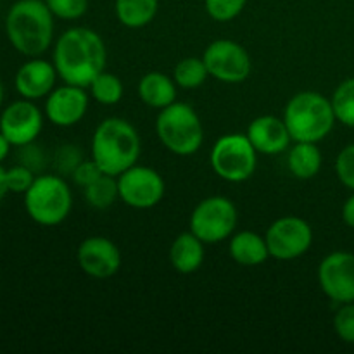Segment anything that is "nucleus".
I'll list each match as a JSON object with an SVG mask.
<instances>
[{
    "mask_svg": "<svg viewBox=\"0 0 354 354\" xmlns=\"http://www.w3.org/2000/svg\"><path fill=\"white\" fill-rule=\"evenodd\" d=\"M24 209L40 227H57L71 214V189L61 175H38L24 194Z\"/></svg>",
    "mask_w": 354,
    "mask_h": 354,
    "instance_id": "6",
    "label": "nucleus"
},
{
    "mask_svg": "<svg viewBox=\"0 0 354 354\" xmlns=\"http://www.w3.org/2000/svg\"><path fill=\"white\" fill-rule=\"evenodd\" d=\"M9 194V189H7V180H6V169L0 165V203L3 201V197Z\"/></svg>",
    "mask_w": 354,
    "mask_h": 354,
    "instance_id": "36",
    "label": "nucleus"
},
{
    "mask_svg": "<svg viewBox=\"0 0 354 354\" xmlns=\"http://www.w3.org/2000/svg\"><path fill=\"white\" fill-rule=\"evenodd\" d=\"M245 135L251 140L256 152L263 156H277L287 152L290 142H292L283 118H277L273 114H263V116L254 118L249 123Z\"/></svg>",
    "mask_w": 354,
    "mask_h": 354,
    "instance_id": "17",
    "label": "nucleus"
},
{
    "mask_svg": "<svg viewBox=\"0 0 354 354\" xmlns=\"http://www.w3.org/2000/svg\"><path fill=\"white\" fill-rule=\"evenodd\" d=\"M258 152L245 133H227L218 138L209 152L213 171L228 183L248 182L258 168Z\"/></svg>",
    "mask_w": 354,
    "mask_h": 354,
    "instance_id": "7",
    "label": "nucleus"
},
{
    "mask_svg": "<svg viewBox=\"0 0 354 354\" xmlns=\"http://www.w3.org/2000/svg\"><path fill=\"white\" fill-rule=\"evenodd\" d=\"M324 156L313 142H294L287 149V168L297 180H311L320 173Z\"/></svg>",
    "mask_w": 354,
    "mask_h": 354,
    "instance_id": "21",
    "label": "nucleus"
},
{
    "mask_svg": "<svg viewBox=\"0 0 354 354\" xmlns=\"http://www.w3.org/2000/svg\"><path fill=\"white\" fill-rule=\"evenodd\" d=\"M59 75L55 71L54 62H48L40 57H30L17 69L14 76V86L21 99L38 100L45 99L55 88Z\"/></svg>",
    "mask_w": 354,
    "mask_h": 354,
    "instance_id": "16",
    "label": "nucleus"
},
{
    "mask_svg": "<svg viewBox=\"0 0 354 354\" xmlns=\"http://www.w3.org/2000/svg\"><path fill=\"white\" fill-rule=\"evenodd\" d=\"M335 173L341 183L354 192V144L346 145L335 159Z\"/></svg>",
    "mask_w": 354,
    "mask_h": 354,
    "instance_id": "31",
    "label": "nucleus"
},
{
    "mask_svg": "<svg viewBox=\"0 0 354 354\" xmlns=\"http://www.w3.org/2000/svg\"><path fill=\"white\" fill-rule=\"evenodd\" d=\"M239 213L234 201L225 196H211L192 209L189 230L204 244H218L234 235Z\"/></svg>",
    "mask_w": 354,
    "mask_h": 354,
    "instance_id": "8",
    "label": "nucleus"
},
{
    "mask_svg": "<svg viewBox=\"0 0 354 354\" xmlns=\"http://www.w3.org/2000/svg\"><path fill=\"white\" fill-rule=\"evenodd\" d=\"M282 118L292 142H313V144H318L328 137L337 121L330 99L313 90H304L290 97Z\"/></svg>",
    "mask_w": 354,
    "mask_h": 354,
    "instance_id": "4",
    "label": "nucleus"
},
{
    "mask_svg": "<svg viewBox=\"0 0 354 354\" xmlns=\"http://www.w3.org/2000/svg\"><path fill=\"white\" fill-rule=\"evenodd\" d=\"M82 154H80L78 149L75 145H62L61 149H57L55 152V159L54 165L55 169H57V175L64 176V175H73V171L76 169V166L82 162Z\"/></svg>",
    "mask_w": 354,
    "mask_h": 354,
    "instance_id": "32",
    "label": "nucleus"
},
{
    "mask_svg": "<svg viewBox=\"0 0 354 354\" xmlns=\"http://www.w3.org/2000/svg\"><path fill=\"white\" fill-rule=\"evenodd\" d=\"M9 44L26 57H40L54 41V14L45 0H17L6 16Z\"/></svg>",
    "mask_w": 354,
    "mask_h": 354,
    "instance_id": "2",
    "label": "nucleus"
},
{
    "mask_svg": "<svg viewBox=\"0 0 354 354\" xmlns=\"http://www.w3.org/2000/svg\"><path fill=\"white\" fill-rule=\"evenodd\" d=\"M85 192V201L93 209H107L120 199L118 192V180L116 176L100 175L95 182L90 183L88 187L83 189Z\"/></svg>",
    "mask_w": 354,
    "mask_h": 354,
    "instance_id": "24",
    "label": "nucleus"
},
{
    "mask_svg": "<svg viewBox=\"0 0 354 354\" xmlns=\"http://www.w3.org/2000/svg\"><path fill=\"white\" fill-rule=\"evenodd\" d=\"M248 0H204V7L211 19L218 23L234 21L244 10Z\"/></svg>",
    "mask_w": 354,
    "mask_h": 354,
    "instance_id": "27",
    "label": "nucleus"
},
{
    "mask_svg": "<svg viewBox=\"0 0 354 354\" xmlns=\"http://www.w3.org/2000/svg\"><path fill=\"white\" fill-rule=\"evenodd\" d=\"M2 104H3V85L2 82H0V107H2Z\"/></svg>",
    "mask_w": 354,
    "mask_h": 354,
    "instance_id": "37",
    "label": "nucleus"
},
{
    "mask_svg": "<svg viewBox=\"0 0 354 354\" xmlns=\"http://www.w3.org/2000/svg\"><path fill=\"white\" fill-rule=\"evenodd\" d=\"M90 93L83 86L69 85L55 86L45 97V118L59 128H69L78 124L88 111Z\"/></svg>",
    "mask_w": 354,
    "mask_h": 354,
    "instance_id": "15",
    "label": "nucleus"
},
{
    "mask_svg": "<svg viewBox=\"0 0 354 354\" xmlns=\"http://www.w3.org/2000/svg\"><path fill=\"white\" fill-rule=\"evenodd\" d=\"M76 261L85 275L97 280H106L116 275L121 268V251L111 239L93 235L78 245Z\"/></svg>",
    "mask_w": 354,
    "mask_h": 354,
    "instance_id": "14",
    "label": "nucleus"
},
{
    "mask_svg": "<svg viewBox=\"0 0 354 354\" xmlns=\"http://www.w3.org/2000/svg\"><path fill=\"white\" fill-rule=\"evenodd\" d=\"M142 144L137 128L123 118H106L92 135V159L104 175L120 176L140 158Z\"/></svg>",
    "mask_w": 354,
    "mask_h": 354,
    "instance_id": "3",
    "label": "nucleus"
},
{
    "mask_svg": "<svg viewBox=\"0 0 354 354\" xmlns=\"http://www.w3.org/2000/svg\"><path fill=\"white\" fill-rule=\"evenodd\" d=\"M118 192L123 204L133 209H151L162 201L166 194L165 178L154 168L133 165L116 176Z\"/></svg>",
    "mask_w": 354,
    "mask_h": 354,
    "instance_id": "11",
    "label": "nucleus"
},
{
    "mask_svg": "<svg viewBox=\"0 0 354 354\" xmlns=\"http://www.w3.org/2000/svg\"><path fill=\"white\" fill-rule=\"evenodd\" d=\"M318 283L328 299L337 304L354 303V254L335 251L318 266Z\"/></svg>",
    "mask_w": 354,
    "mask_h": 354,
    "instance_id": "13",
    "label": "nucleus"
},
{
    "mask_svg": "<svg viewBox=\"0 0 354 354\" xmlns=\"http://www.w3.org/2000/svg\"><path fill=\"white\" fill-rule=\"evenodd\" d=\"M159 0H114L116 19L130 30H140L154 21Z\"/></svg>",
    "mask_w": 354,
    "mask_h": 354,
    "instance_id": "22",
    "label": "nucleus"
},
{
    "mask_svg": "<svg viewBox=\"0 0 354 354\" xmlns=\"http://www.w3.org/2000/svg\"><path fill=\"white\" fill-rule=\"evenodd\" d=\"M52 62L62 82L88 88L92 80L106 69V44L90 28H69L55 40Z\"/></svg>",
    "mask_w": 354,
    "mask_h": 354,
    "instance_id": "1",
    "label": "nucleus"
},
{
    "mask_svg": "<svg viewBox=\"0 0 354 354\" xmlns=\"http://www.w3.org/2000/svg\"><path fill=\"white\" fill-rule=\"evenodd\" d=\"M211 78L227 85H239L249 78L252 69L251 55L244 45L234 40H214L206 47L203 54Z\"/></svg>",
    "mask_w": 354,
    "mask_h": 354,
    "instance_id": "10",
    "label": "nucleus"
},
{
    "mask_svg": "<svg viewBox=\"0 0 354 354\" xmlns=\"http://www.w3.org/2000/svg\"><path fill=\"white\" fill-rule=\"evenodd\" d=\"M35 178H37V175H35L33 169L21 165V162L19 165L12 166V168L6 169L7 189H9V192L12 194H23L24 196L26 190L33 185Z\"/></svg>",
    "mask_w": 354,
    "mask_h": 354,
    "instance_id": "29",
    "label": "nucleus"
},
{
    "mask_svg": "<svg viewBox=\"0 0 354 354\" xmlns=\"http://www.w3.org/2000/svg\"><path fill=\"white\" fill-rule=\"evenodd\" d=\"M156 135L166 151L180 158L196 154L204 144V127L199 114L190 104L180 100L159 111Z\"/></svg>",
    "mask_w": 354,
    "mask_h": 354,
    "instance_id": "5",
    "label": "nucleus"
},
{
    "mask_svg": "<svg viewBox=\"0 0 354 354\" xmlns=\"http://www.w3.org/2000/svg\"><path fill=\"white\" fill-rule=\"evenodd\" d=\"M10 147H12V144H10V142L0 133V165L7 159V156H9L10 152Z\"/></svg>",
    "mask_w": 354,
    "mask_h": 354,
    "instance_id": "35",
    "label": "nucleus"
},
{
    "mask_svg": "<svg viewBox=\"0 0 354 354\" xmlns=\"http://www.w3.org/2000/svg\"><path fill=\"white\" fill-rule=\"evenodd\" d=\"M90 97L100 106H114L124 95V86L120 76L109 71H100L88 85Z\"/></svg>",
    "mask_w": 354,
    "mask_h": 354,
    "instance_id": "23",
    "label": "nucleus"
},
{
    "mask_svg": "<svg viewBox=\"0 0 354 354\" xmlns=\"http://www.w3.org/2000/svg\"><path fill=\"white\" fill-rule=\"evenodd\" d=\"M332 107L335 120L346 127L354 128V78H348L332 93Z\"/></svg>",
    "mask_w": 354,
    "mask_h": 354,
    "instance_id": "26",
    "label": "nucleus"
},
{
    "mask_svg": "<svg viewBox=\"0 0 354 354\" xmlns=\"http://www.w3.org/2000/svg\"><path fill=\"white\" fill-rule=\"evenodd\" d=\"M342 220L349 228H354V194L346 199L344 206H342Z\"/></svg>",
    "mask_w": 354,
    "mask_h": 354,
    "instance_id": "34",
    "label": "nucleus"
},
{
    "mask_svg": "<svg viewBox=\"0 0 354 354\" xmlns=\"http://www.w3.org/2000/svg\"><path fill=\"white\" fill-rule=\"evenodd\" d=\"M204 242L192 232H183L173 241L169 248V263L173 270L180 275H192L206 259V249Z\"/></svg>",
    "mask_w": 354,
    "mask_h": 354,
    "instance_id": "18",
    "label": "nucleus"
},
{
    "mask_svg": "<svg viewBox=\"0 0 354 354\" xmlns=\"http://www.w3.org/2000/svg\"><path fill=\"white\" fill-rule=\"evenodd\" d=\"M228 254L241 266H259L270 258L265 235L242 230L228 239Z\"/></svg>",
    "mask_w": 354,
    "mask_h": 354,
    "instance_id": "20",
    "label": "nucleus"
},
{
    "mask_svg": "<svg viewBox=\"0 0 354 354\" xmlns=\"http://www.w3.org/2000/svg\"><path fill=\"white\" fill-rule=\"evenodd\" d=\"M209 78L203 57H185L173 69V80L183 90L199 88Z\"/></svg>",
    "mask_w": 354,
    "mask_h": 354,
    "instance_id": "25",
    "label": "nucleus"
},
{
    "mask_svg": "<svg viewBox=\"0 0 354 354\" xmlns=\"http://www.w3.org/2000/svg\"><path fill=\"white\" fill-rule=\"evenodd\" d=\"M54 17L64 21H76L88 10V0H45Z\"/></svg>",
    "mask_w": 354,
    "mask_h": 354,
    "instance_id": "28",
    "label": "nucleus"
},
{
    "mask_svg": "<svg viewBox=\"0 0 354 354\" xmlns=\"http://www.w3.org/2000/svg\"><path fill=\"white\" fill-rule=\"evenodd\" d=\"M176 88L173 76L165 75L161 71H149L140 78L137 86L138 97L142 102L151 109H165L176 102Z\"/></svg>",
    "mask_w": 354,
    "mask_h": 354,
    "instance_id": "19",
    "label": "nucleus"
},
{
    "mask_svg": "<svg viewBox=\"0 0 354 354\" xmlns=\"http://www.w3.org/2000/svg\"><path fill=\"white\" fill-rule=\"evenodd\" d=\"M100 175H104V173L102 169L97 166V162L93 161V159H86V161H82L78 166H76V169L73 171L71 176H73V182H75L76 185L85 189V187H88L90 183L95 182Z\"/></svg>",
    "mask_w": 354,
    "mask_h": 354,
    "instance_id": "33",
    "label": "nucleus"
},
{
    "mask_svg": "<svg viewBox=\"0 0 354 354\" xmlns=\"http://www.w3.org/2000/svg\"><path fill=\"white\" fill-rule=\"evenodd\" d=\"M334 330L341 341L354 344V303L341 304L334 317Z\"/></svg>",
    "mask_w": 354,
    "mask_h": 354,
    "instance_id": "30",
    "label": "nucleus"
},
{
    "mask_svg": "<svg viewBox=\"0 0 354 354\" xmlns=\"http://www.w3.org/2000/svg\"><path fill=\"white\" fill-rule=\"evenodd\" d=\"M44 128V113L35 106V100L21 99L10 102L0 114V133L12 144L24 147L33 144Z\"/></svg>",
    "mask_w": 354,
    "mask_h": 354,
    "instance_id": "12",
    "label": "nucleus"
},
{
    "mask_svg": "<svg viewBox=\"0 0 354 354\" xmlns=\"http://www.w3.org/2000/svg\"><path fill=\"white\" fill-rule=\"evenodd\" d=\"M270 258L277 261H294L310 251L313 244V228L299 216H280L265 234Z\"/></svg>",
    "mask_w": 354,
    "mask_h": 354,
    "instance_id": "9",
    "label": "nucleus"
}]
</instances>
